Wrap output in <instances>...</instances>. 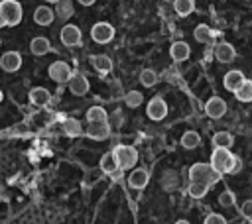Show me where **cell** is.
Returning a JSON list of instances; mask_svg holds the SVG:
<instances>
[{
	"instance_id": "cell-37",
	"label": "cell",
	"mask_w": 252,
	"mask_h": 224,
	"mask_svg": "<svg viewBox=\"0 0 252 224\" xmlns=\"http://www.w3.org/2000/svg\"><path fill=\"white\" fill-rule=\"evenodd\" d=\"M96 0H79V4H83V6H93Z\"/></svg>"
},
{
	"instance_id": "cell-35",
	"label": "cell",
	"mask_w": 252,
	"mask_h": 224,
	"mask_svg": "<svg viewBox=\"0 0 252 224\" xmlns=\"http://www.w3.org/2000/svg\"><path fill=\"white\" fill-rule=\"evenodd\" d=\"M203 224H226V218L220 216V214H217V212H211V214L205 218Z\"/></svg>"
},
{
	"instance_id": "cell-31",
	"label": "cell",
	"mask_w": 252,
	"mask_h": 224,
	"mask_svg": "<svg viewBox=\"0 0 252 224\" xmlns=\"http://www.w3.org/2000/svg\"><path fill=\"white\" fill-rule=\"evenodd\" d=\"M142 100H144V94H142L140 90H130V92H126V96H124V102H126L128 108H138V106H142Z\"/></svg>"
},
{
	"instance_id": "cell-28",
	"label": "cell",
	"mask_w": 252,
	"mask_h": 224,
	"mask_svg": "<svg viewBox=\"0 0 252 224\" xmlns=\"http://www.w3.org/2000/svg\"><path fill=\"white\" fill-rule=\"evenodd\" d=\"M199 143H201V136L197 132H193V130H189V132H185L181 136V145L185 149H195Z\"/></svg>"
},
{
	"instance_id": "cell-17",
	"label": "cell",
	"mask_w": 252,
	"mask_h": 224,
	"mask_svg": "<svg viewBox=\"0 0 252 224\" xmlns=\"http://www.w3.org/2000/svg\"><path fill=\"white\" fill-rule=\"evenodd\" d=\"M189 55H191L189 43H185V41H173V43H171V47H169V57H171L173 61L181 63V61L189 59Z\"/></svg>"
},
{
	"instance_id": "cell-32",
	"label": "cell",
	"mask_w": 252,
	"mask_h": 224,
	"mask_svg": "<svg viewBox=\"0 0 252 224\" xmlns=\"http://www.w3.org/2000/svg\"><path fill=\"white\" fill-rule=\"evenodd\" d=\"M140 83L144 84V86H154L156 83H158V73L156 71H152V69H142V73H140Z\"/></svg>"
},
{
	"instance_id": "cell-39",
	"label": "cell",
	"mask_w": 252,
	"mask_h": 224,
	"mask_svg": "<svg viewBox=\"0 0 252 224\" xmlns=\"http://www.w3.org/2000/svg\"><path fill=\"white\" fill-rule=\"evenodd\" d=\"M45 2H49V4H59L61 0H45Z\"/></svg>"
},
{
	"instance_id": "cell-38",
	"label": "cell",
	"mask_w": 252,
	"mask_h": 224,
	"mask_svg": "<svg viewBox=\"0 0 252 224\" xmlns=\"http://www.w3.org/2000/svg\"><path fill=\"white\" fill-rule=\"evenodd\" d=\"M175 224H189V220H183V218H181V220H177Z\"/></svg>"
},
{
	"instance_id": "cell-20",
	"label": "cell",
	"mask_w": 252,
	"mask_h": 224,
	"mask_svg": "<svg viewBox=\"0 0 252 224\" xmlns=\"http://www.w3.org/2000/svg\"><path fill=\"white\" fill-rule=\"evenodd\" d=\"M28 98H30V102L35 104V106H45V104L51 100V94H49L47 88H43V86H35V88L30 90Z\"/></svg>"
},
{
	"instance_id": "cell-36",
	"label": "cell",
	"mask_w": 252,
	"mask_h": 224,
	"mask_svg": "<svg viewBox=\"0 0 252 224\" xmlns=\"http://www.w3.org/2000/svg\"><path fill=\"white\" fill-rule=\"evenodd\" d=\"M242 171V159L236 155L234 157V163H232V167H230V175H236V173H240Z\"/></svg>"
},
{
	"instance_id": "cell-6",
	"label": "cell",
	"mask_w": 252,
	"mask_h": 224,
	"mask_svg": "<svg viewBox=\"0 0 252 224\" xmlns=\"http://www.w3.org/2000/svg\"><path fill=\"white\" fill-rule=\"evenodd\" d=\"M59 39H61V43L67 45V47H77V45H81V41H83V33H81V29H79V26L67 24V26L61 28Z\"/></svg>"
},
{
	"instance_id": "cell-34",
	"label": "cell",
	"mask_w": 252,
	"mask_h": 224,
	"mask_svg": "<svg viewBox=\"0 0 252 224\" xmlns=\"http://www.w3.org/2000/svg\"><path fill=\"white\" fill-rule=\"evenodd\" d=\"M240 214H242L244 218L252 220V198H246V200L242 202V206H240Z\"/></svg>"
},
{
	"instance_id": "cell-10",
	"label": "cell",
	"mask_w": 252,
	"mask_h": 224,
	"mask_svg": "<svg viewBox=\"0 0 252 224\" xmlns=\"http://www.w3.org/2000/svg\"><path fill=\"white\" fill-rule=\"evenodd\" d=\"M110 132H112V128H110L108 122H98V124H89V128H87L85 134L91 140H94V141H104L110 136Z\"/></svg>"
},
{
	"instance_id": "cell-22",
	"label": "cell",
	"mask_w": 252,
	"mask_h": 224,
	"mask_svg": "<svg viewBox=\"0 0 252 224\" xmlns=\"http://www.w3.org/2000/svg\"><path fill=\"white\" fill-rule=\"evenodd\" d=\"M87 120L89 124H98V122H108V114L102 106H91L87 110Z\"/></svg>"
},
{
	"instance_id": "cell-33",
	"label": "cell",
	"mask_w": 252,
	"mask_h": 224,
	"mask_svg": "<svg viewBox=\"0 0 252 224\" xmlns=\"http://www.w3.org/2000/svg\"><path fill=\"white\" fill-rule=\"evenodd\" d=\"M234 202H236V198H234V193H232V191H222V193L219 195V204H220V206L230 208Z\"/></svg>"
},
{
	"instance_id": "cell-11",
	"label": "cell",
	"mask_w": 252,
	"mask_h": 224,
	"mask_svg": "<svg viewBox=\"0 0 252 224\" xmlns=\"http://www.w3.org/2000/svg\"><path fill=\"white\" fill-rule=\"evenodd\" d=\"M0 67L2 71L6 73H14L22 67V55L18 51H6L2 57H0Z\"/></svg>"
},
{
	"instance_id": "cell-27",
	"label": "cell",
	"mask_w": 252,
	"mask_h": 224,
	"mask_svg": "<svg viewBox=\"0 0 252 224\" xmlns=\"http://www.w3.org/2000/svg\"><path fill=\"white\" fill-rule=\"evenodd\" d=\"M234 96H236V100H240V102H252V81L246 79V81L240 84V88L234 92Z\"/></svg>"
},
{
	"instance_id": "cell-24",
	"label": "cell",
	"mask_w": 252,
	"mask_h": 224,
	"mask_svg": "<svg viewBox=\"0 0 252 224\" xmlns=\"http://www.w3.org/2000/svg\"><path fill=\"white\" fill-rule=\"evenodd\" d=\"M63 132L69 136V138H79L83 134V128L79 124V120L75 118H65L63 120Z\"/></svg>"
},
{
	"instance_id": "cell-8",
	"label": "cell",
	"mask_w": 252,
	"mask_h": 224,
	"mask_svg": "<svg viewBox=\"0 0 252 224\" xmlns=\"http://www.w3.org/2000/svg\"><path fill=\"white\" fill-rule=\"evenodd\" d=\"M146 112H148V116L152 118V120H163L165 116H167V104H165V100L161 98V96H154L150 102H148V108H146Z\"/></svg>"
},
{
	"instance_id": "cell-29",
	"label": "cell",
	"mask_w": 252,
	"mask_h": 224,
	"mask_svg": "<svg viewBox=\"0 0 252 224\" xmlns=\"http://www.w3.org/2000/svg\"><path fill=\"white\" fill-rule=\"evenodd\" d=\"M209 187H211V185H207V183H189L187 195H189L191 198H203V196L209 193Z\"/></svg>"
},
{
	"instance_id": "cell-3",
	"label": "cell",
	"mask_w": 252,
	"mask_h": 224,
	"mask_svg": "<svg viewBox=\"0 0 252 224\" xmlns=\"http://www.w3.org/2000/svg\"><path fill=\"white\" fill-rule=\"evenodd\" d=\"M234 153H230L228 149H224V147H215V151H213V155H211V165H213V169L215 171H219L220 175L222 173H230V167H232V163H234Z\"/></svg>"
},
{
	"instance_id": "cell-25",
	"label": "cell",
	"mask_w": 252,
	"mask_h": 224,
	"mask_svg": "<svg viewBox=\"0 0 252 224\" xmlns=\"http://www.w3.org/2000/svg\"><path fill=\"white\" fill-rule=\"evenodd\" d=\"M73 2L71 0H61L59 4H55V16L59 20H69L73 16Z\"/></svg>"
},
{
	"instance_id": "cell-16",
	"label": "cell",
	"mask_w": 252,
	"mask_h": 224,
	"mask_svg": "<svg viewBox=\"0 0 252 224\" xmlns=\"http://www.w3.org/2000/svg\"><path fill=\"white\" fill-rule=\"evenodd\" d=\"M148 181H150V173H148L144 167H138V169H134V171L128 175V185H130L132 189H136V191L144 189V187L148 185Z\"/></svg>"
},
{
	"instance_id": "cell-9",
	"label": "cell",
	"mask_w": 252,
	"mask_h": 224,
	"mask_svg": "<svg viewBox=\"0 0 252 224\" xmlns=\"http://www.w3.org/2000/svg\"><path fill=\"white\" fill-rule=\"evenodd\" d=\"M205 112L209 118H222L226 114V102L220 96H211L205 104Z\"/></svg>"
},
{
	"instance_id": "cell-30",
	"label": "cell",
	"mask_w": 252,
	"mask_h": 224,
	"mask_svg": "<svg viewBox=\"0 0 252 224\" xmlns=\"http://www.w3.org/2000/svg\"><path fill=\"white\" fill-rule=\"evenodd\" d=\"M193 35H195V39H197L199 43H209L211 37H213V31H211V28H209L207 24H199V26L195 28Z\"/></svg>"
},
{
	"instance_id": "cell-15",
	"label": "cell",
	"mask_w": 252,
	"mask_h": 224,
	"mask_svg": "<svg viewBox=\"0 0 252 224\" xmlns=\"http://www.w3.org/2000/svg\"><path fill=\"white\" fill-rule=\"evenodd\" d=\"M67 86H69L71 94H75V96H85L89 92V81L85 75H73L71 81L67 83Z\"/></svg>"
},
{
	"instance_id": "cell-23",
	"label": "cell",
	"mask_w": 252,
	"mask_h": 224,
	"mask_svg": "<svg viewBox=\"0 0 252 224\" xmlns=\"http://www.w3.org/2000/svg\"><path fill=\"white\" fill-rule=\"evenodd\" d=\"M234 143V138L230 132H217L213 136V145L215 147H224V149H230Z\"/></svg>"
},
{
	"instance_id": "cell-7",
	"label": "cell",
	"mask_w": 252,
	"mask_h": 224,
	"mask_svg": "<svg viewBox=\"0 0 252 224\" xmlns=\"http://www.w3.org/2000/svg\"><path fill=\"white\" fill-rule=\"evenodd\" d=\"M91 37H93V41H96V43H108V41H112V37H114V28H112L108 22H96V24L91 28Z\"/></svg>"
},
{
	"instance_id": "cell-18",
	"label": "cell",
	"mask_w": 252,
	"mask_h": 224,
	"mask_svg": "<svg viewBox=\"0 0 252 224\" xmlns=\"http://www.w3.org/2000/svg\"><path fill=\"white\" fill-rule=\"evenodd\" d=\"M53 20H55V10H51V8H47V6H37V8H35V12H33V22H35L37 26H49V24H53Z\"/></svg>"
},
{
	"instance_id": "cell-21",
	"label": "cell",
	"mask_w": 252,
	"mask_h": 224,
	"mask_svg": "<svg viewBox=\"0 0 252 224\" xmlns=\"http://www.w3.org/2000/svg\"><path fill=\"white\" fill-rule=\"evenodd\" d=\"M91 65L98 71V73H108V71H112V61H110V57L108 55H102V53H98V55H91Z\"/></svg>"
},
{
	"instance_id": "cell-12",
	"label": "cell",
	"mask_w": 252,
	"mask_h": 224,
	"mask_svg": "<svg viewBox=\"0 0 252 224\" xmlns=\"http://www.w3.org/2000/svg\"><path fill=\"white\" fill-rule=\"evenodd\" d=\"M244 81H246V77L242 75V71L232 69V71H228V73L222 77V86H224L226 90H230V92H236Z\"/></svg>"
},
{
	"instance_id": "cell-19",
	"label": "cell",
	"mask_w": 252,
	"mask_h": 224,
	"mask_svg": "<svg viewBox=\"0 0 252 224\" xmlns=\"http://www.w3.org/2000/svg\"><path fill=\"white\" fill-rule=\"evenodd\" d=\"M30 51H32L33 55L41 57V55H45V53H49V51H51V43H49V39H47V37L37 35V37H33V39L30 41Z\"/></svg>"
},
{
	"instance_id": "cell-13",
	"label": "cell",
	"mask_w": 252,
	"mask_h": 224,
	"mask_svg": "<svg viewBox=\"0 0 252 224\" xmlns=\"http://www.w3.org/2000/svg\"><path fill=\"white\" fill-rule=\"evenodd\" d=\"M100 171L102 173H106V175H118V171H120V165H118V159H116V155H114V151H106L102 157H100Z\"/></svg>"
},
{
	"instance_id": "cell-5",
	"label": "cell",
	"mask_w": 252,
	"mask_h": 224,
	"mask_svg": "<svg viewBox=\"0 0 252 224\" xmlns=\"http://www.w3.org/2000/svg\"><path fill=\"white\" fill-rule=\"evenodd\" d=\"M47 75L51 81H55L57 84H63V83H69L73 73H71V67L65 63V61H53L47 69Z\"/></svg>"
},
{
	"instance_id": "cell-14",
	"label": "cell",
	"mask_w": 252,
	"mask_h": 224,
	"mask_svg": "<svg viewBox=\"0 0 252 224\" xmlns=\"http://www.w3.org/2000/svg\"><path fill=\"white\" fill-rule=\"evenodd\" d=\"M234 57H236V51H234V47L230 43L222 41V43L215 45V59L219 63H230V61H234Z\"/></svg>"
},
{
	"instance_id": "cell-1",
	"label": "cell",
	"mask_w": 252,
	"mask_h": 224,
	"mask_svg": "<svg viewBox=\"0 0 252 224\" xmlns=\"http://www.w3.org/2000/svg\"><path fill=\"white\" fill-rule=\"evenodd\" d=\"M187 175H189L191 183H207V185H213L220 179V173L215 171L211 163H193L189 167Z\"/></svg>"
},
{
	"instance_id": "cell-26",
	"label": "cell",
	"mask_w": 252,
	"mask_h": 224,
	"mask_svg": "<svg viewBox=\"0 0 252 224\" xmlns=\"http://www.w3.org/2000/svg\"><path fill=\"white\" fill-rule=\"evenodd\" d=\"M173 8H175L177 16L185 18V16L193 14V10H195V0H173Z\"/></svg>"
},
{
	"instance_id": "cell-4",
	"label": "cell",
	"mask_w": 252,
	"mask_h": 224,
	"mask_svg": "<svg viewBox=\"0 0 252 224\" xmlns=\"http://www.w3.org/2000/svg\"><path fill=\"white\" fill-rule=\"evenodd\" d=\"M114 155L118 159L120 169H132L138 161V151L132 145H116L114 147Z\"/></svg>"
},
{
	"instance_id": "cell-2",
	"label": "cell",
	"mask_w": 252,
	"mask_h": 224,
	"mask_svg": "<svg viewBox=\"0 0 252 224\" xmlns=\"http://www.w3.org/2000/svg\"><path fill=\"white\" fill-rule=\"evenodd\" d=\"M22 22V4L18 0H2L0 2V26L10 28Z\"/></svg>"
}]
</instances>
